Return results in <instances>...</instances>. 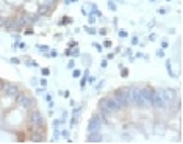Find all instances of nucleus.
<instances>
[{"instance_id": "1", "label": "nucleus", "mask_w": 183, "mask_h": 144, "mask_svg": "<svg viewBox=\"0 0 183 144\" xmlns=\"http://www.w3.org/2000/svg\"><path fill=\"white\" fill-rule=\"evenodd\" d=\"M150 106H154L155 110H163L168 106V103H166V99H164V94H163L161 89H157V91L152 92V103Z\"/></svg>"}, {"instance_id": "2", "label": "nucleus", "mask_w": 183, "mask_h": 144, "mask_svg": "<svg viewBox=\"0 0 183 144\" xmlns=\"http://www.w3.org/2000/svg\"><path fill=\"white\" fill-rule=\"evenodd\" d=\"M113 96L116 97V100L119 102V105H121L122 108H127L128 106V103H130V88L118 89Z\"/></svg>"}, {"instance_id": "3", "label": "nucleus", "mask_w": 183, "mask_h": 144, "mask_svg": "<svg viewBox=\"0 0 183 144\" xmlns=\"http://www.w3.org/2000/svg\"><path fill=\"white\" fill-rule=\"evenodd\" d=\"M16 100H17V103L25 110H31L33 106H35V100H33L28 94H25V92H22V94L19 92V96L16 97Z\"/></svg>"}, {"instance_id": "4", "label": "nucleus", "mask_w": 183, "mask_h": 144, "mask_svg": "<svg viewBox=\"0 0 183 144\" xmlns=\"http://www.w3.org/2000/svg\"><path fill=\"white\" fill-rule=\"evenodd\" d=\"M2 92L5 94L6 97H17L19 96V88L17 85H14V83H3V88H2Z\"/></svg>"}, {"instance_id": "5", "label": "nucleus", "mask_w": 183, "mask_h": 144, "mask_svg": "<svg viewBox=\"0 0 183 144\" xmlns=\"http://www.w3.org/2000/svg\"><path fill=\"white\" fill-rule=\"evenodd\" d=\"M130 102L133 105L142 108L144 106V102H142V97H141V91L138 88H130Z\"/></svg>"}, {"instance_id": "6", "label": "nucleus", "mask_w": 183, "mask_h": 144, "mask_svg": "<svg viewBox=\"0 0 183 144\" xmlns=\"http://www.w3.org/2000/svg\"><path fill=\"white\" fill-rule=\"evenodd\" d=\"M105 102H106V105H108V108L111 110V113H119V111L122 110V106L119 105V102L116 100L114 96H108V97H105Z\"/></svg>"}, {"instance_id": "7", "label": "nucleus", "mask_w": 183, "mask_h": 144, "mask_svg": "<svg viewBox=\"0 0 183 144\" xmlns=\"http://www.w3.org/2000/svg\"><path fill=\"white\" fill-rule=\"evenodd\" d=\"M28 122L30 125H44V118L41 116L39 111H31L28 116Z\"/></svg>"}, {"instance_id": "8", "label": "nucleus", "mask_w": 183, "mask_h": 144, "mask_svg": "<svg viewBox=\"0 0 183 144\" xmlns=\"http://www.w3.org/2000/svg\"><path fill=\"white\" fill-rule=\"evenodd\" d=\"M163 94H164V99H166V103H168V105L178 102V97H177L175 89H164V91H163Z\"/></svg>"}, {"instance_id": "9", "label": "nucleus", "mask_w": 183, "mask_h": 144, "mask_svg": "<svg viewBox=\"0 0 183 144\" xmlns=\"http://www.w3.org/2000/svg\"><path fill=\"white\" fill-rule=\"evenodd\" d=\"M139 91H141V97H142V102H144V106H150V103H152V92H154V89L142 88V89H139Z\"/></svg>"}, {"instance_id": "10", "label": "nucleus", "mask_w": 183, "mask_h": 144, "mask_svg": "<svg viewBox=\"0 0 183 144\" xmlns=\"http://www.w3.org/2000/svg\"><path fill=\"white\" fill-rule=\"evenodd\" d=\"M53 8H55V6H53V5H50V3H45V2H42L41 5H39L38 14H39V16H49V14H52Z\"/></svg>"}, {"instance_id": "11", "label": "nucleus", "mask_w": 183, "mask_h": 144, "mask_svg": "<svg viewBox=\"0 0 183 144\" xmlns=\"http://www.w3.org/2000/svg\"><path fill=\"white\" fill-rule=\"evenodd\" d=\"M99 111H100L102 116H105V118H108V116H111V110L108 108V105H106L105 99H100V102H99Z\"/></svg>"}, {"instance_id": "12", "label": "nucleus", "mask_w": 183, "mask_h": 144, "mask_svg": "<svg viewBox=\"0 0 183 144\" xmlns=\"http://www.w3.org/2000/svg\"><path fill=\"white\" fill-rule=\"evenodd\" d=\"M5 27H6V30H22L21 27H19V24H17V21H16V17H8L5 21Z\"/></svg>"}, {"instance_id": "13", "label": "nucleus", "mask_w": 183, "mask_h": 144, "mask_svg": "<svg viewBox=\"0 0 183 144\" xmlns=\"http://www.w3.org/2000/svg\"><path fill=\"white\" fill-rule=\"evenodd\" d=\"M88 141H89V143H100V141H102V135H100V132L88 133Z\"/></svg>"}, {"instance_id": "14", "label": "nucleus", "mask_w": 183, "mask_h": 144, "mask_svg": "<svg viewBox=\"0 0 183 144\" xmlns=\"http://www.w3.org/2000/svg\"><path fill=\"white\" fill-rule=\"evenodd\" d=\"M31 141H35V143H41V141H44V133H42V132H33V135H31Z\"/></svg>"}, {"instance_id": "15", "label": "nucleus", "mask_w": 183, "mask_h": 144, "mask_svg": "<svg viewBox=\"0 0 183 144\" xmlns=\"http://www.w3.org/2000/svg\"><path fill=\"white\" fill-rule=\"evenodd\" d=\"M108 8L111 9V11H116V9H118V6H116V3L113 2V0H110V2H108Z\"/></svg>"}, {"instance_id": "16", "label": "nucleus", "mask_w": 183, "mask_h": 144, "mask_svg": "<svg viewBox=\"0 0 183 144\" xmlns=\"http://www.w3.org/2000/svg\"><path fill=\"white\" fill-rule=\"evenodd\" d=\"M86 31H88L89 35H96V33H97L94 28H92V27H86Z\"/></svg>"}, {"instance_id": "17", "label": "nucleus", "mask_w": 183, "mask_h": 144, "mask_svg": "<svg viewBox=\"0 0 183 144\" xmlns=\"http://www.w3.org/2000/svg\"><path fill=\"white\" fill-rule=\"evenodd\" d=\"M27 64H28L30 68H36V66H38V63H36V61H31V60H28V61H27Z\"/></svg>"}, {"instance_id": "18", "label": "nucleus", "mask_w": 183, "mask_h": 144, "mask_svg": "<svg viewBox=\"0 0 183 144\" xmlns=\"http://www.w3.org/2000/svg\"><path fill=\"white\" fill-rule=\"evenodd\" d=\"M157 56L163 58V56H164V50H163V49H158V50H157Z\"/></svg>"}, {"instance_id": "19", "label": "nucleus", "mask_w": 183, "mask_h": 144, "mask_svg": "<svg viewBox=\"0 0 183 144\" xmlns=\"http://www.w3.org/2000/svg\"><path fill=\"white\" fill-rule=\"evenodd\" d=\"M71 55H74V56H80V50L77 47H74V52H71Z\"/></svg>"}, {"instance_id": "20", "label": "nucleus", "mask_w": 183, "mask_h": 144, "mask_svg": "<svg viewBox=\"0 0 183 144\" xmlns=\"http://www.w3.org/2000/svg\"><path fill=\"white\" fill-rule=\"evenodd\" d=\"M74 68H75V63H74V61H72V60H71V61L67 63V69H74Z\"/></svg>"}, {"instance_id": "21", "label": "nucleus", "mask_w": 183, "mask_h": 144, "mask_svg": "<svg viewBox=\"0 0 183 144\" xmlns=\"http://www.w3.org/2000/svg\"><path fill=\"white\" fill-rule=\"evenodd\" d=\"M121 75H122V77H127V75H128V71H127V69H122V68H121Z\"/></svg>"}, {"instance_id": "22", "label": "nucleus", "mask_w": 183, "mask_h": 144, "mask_svg": "<svg viewBox=\"0 0 183 144\" xmlns=\"http://www.w3.org/2000/svg\"><path fill=\"white\" fill-rule=\"evenodd\" d=\"M104 47H111V41H110V39H105V42H104Z\"/></svg>"}, {"instance_id": "23", "label": "nucleus", "mask_w": 183, "mask_h": 144, "mask_svg": "<svg viewBox=\"0 0 183 144\" xmlns=\"http://www.w3.org/2000/svg\"><path fill=\"white\" fill-rule=\"evenodd\" d=\"M47 56H50V58H55V56H56V52H55V50H52L50 53H47Z\"/></svg>"}, {"instance_id": "24", "label": "nucleus", "mask_w": 183, "mask_h": 144, "mask_svg": "<svg viewBox=\"0 0 183 144\" xmlns=\"http://www.w3.org/2000/svg\"><path fill=\"white\" fill-rule=\"evenodd\" d=\"M5 21H6V19L0 16V27H5Z\"/></svg>"}, {"instance_id": "25", "label": "nucleus", "mask_w": 183, "mask_h": 144, "mask_svg": "<svg viewBox=\"0 0 183 144\" xmlns=\"http://www.w3.org/2000/svg\"><path fill=\"white\" fill-rule=\"evenodd\" d=\"M138 42H139V41H138V38H136V36H133V38H132V44L135 46V44H138Z\"/></svg>"}, {"instance_id": "26", "label": "nucleus", "mask_w": 183, "mask_h": 144, "mask_svg": "<svg viewBox=\"0 0 183 144\" xmlns=\"http://www.w3.org/2000/svg\"><path fill=\"white\" fill-rule=\"evenodd\" d=\"M85 85H86V78L83 77V78H81V82H80V86H81V88H85Z\"/></svg>"}, {"instance_id": "27", "label": "nucleus", "mask_w": 183, "mask_h": 144, "mask_svg": "<svg viewBox=\"0 0 183 144\" xmlns=\"http://www.w3.org/2000/svg\"><path fill=\"white\" fill-rule=\"evenodd\" d=\"M92 46H94V47H96V49H97V50H99V52H102V46H99V44H97V42H94V44H92Z\"/></svg>"}, {"instance_id": "28", "label": "nucleus", "mask_w": 183, "mask_h": 144, "mask_svg": "<svg viewBox=\"0 0 183 144\" xmlns=\"http://www.w3.org/2000/svg\"><path fill=\"white\" fill-rule=\"evenodd\" d=\"M119 36L121 38H127V31H119Z\"/></svg>"}, {"instance_id": "29", "label": "nucleus", "mask_w": 183, "mask_h": 144, "mask_svg": "<svg viewBox=\"0 0 183 144\" xmlns=\"http://www.w3.org/2000/svg\"><path fill=\"white\" fill-rule=\"evenodd\" d=\"M72 74H74V77H80V75H81V72H80V71H77V69H75V71L72 72Z\"/></svg>"}, {"instance_id": "30", "label": "nucleus", "mask_w": 183, "mask_h": 144, "mask_svg": "<svg viewBox=\"0 0 183 144\" xmlns=\"http://www.w3.org/2000/svg\"><path fill=\"white\" fill-rule=\"evenodd\" d=\"M39 50H41V52H47L49 47H45V46H41V47H39Z\"/></svg>"}, {"instance_id": "31", "label": "nucleus", "mask_w": 183, "mask_h": 144, "mask_svg": "<svg viewBox=\"0 0 183 144\" xmlns=\"http://www.w3.org/2000/svg\"><path fill=\"white\" fill-rule=\"evenodd\" d=\"M89 22H91V24H94V22H96V17H94V16H89Z\"/></svg>"}, {"instance_id": "32", "label": "nucleus", "mask_w": 183, "mask_h": 144, "mask_svg": "<svg viewBox=\"0 0 183 144\" xmlns=\"http://www.w3.org/2000/svg\"><path fill=\"white\" fill-rule=\"evenodd\" d=\"M49 74H50L49 69H42V75H49Z\"/></svg>"}, {"instance_id": "33", "label": "nucleus", "mask_w": 183, "mask_h": 144, "mask_svg": "<svg viewBox=\"0 0 183 144\" xmlns=\"http://www.w3.org/2000/svg\"><path fill=\"white\" fill-rule=\"evenodd\" d=\"M41 85H42V86H47V80H45V78H41Z\"/></svg>"}, {"instance_id": "34", "label": "nucleus", "mask_w": 183, "mask_h": 144, "mask_svg": "<svg viewBox=\"0 0 183 144\" xmlns=\"http://www.w3.org/2000/svg\"><path fill=\"white\" fill-rule=\"evenodd\" d=\"M106 66H108V61H106V60H104V61H102V68H106Z\"/></svg>"}, {"instance_id": "35", "label": "nucleus", "mask_w": 183, "mask_h": 144, "mask_svg": "<svg viewBox=\"0 0 183 144\" xmlns=\"http://www.w3.org/2000/svg\"><path fill=\"white\" fill-rule=\"evenodd\" d=\"M106 58H108V60H113V58H114V53H108V56H106Z\"/></svg>"}, {"instance_id": "36", "label": "nucleus", "mask_w": 183, "mask_h": 144, "mask_svg": "<svg viewBox=\"0 0 183 144\" xmlns=\"http://www.w3.org/2000/svg\"><path fill=\"white\" fill-rule=\"evenodd\" d=\"M11 61H13V63H14V64H19V63H21V61H19V60H17V58H13V60H11Z\"/></svg>"}, {"instance_id": "37", "label": "nucleus", "mask_w": 183, "mask_h": 144, "mask_svg": "<svg viewBox=\"0 0 183 144\" xmlns=\"http://www.w3.org/2000/svg\"><path fill=\"white\" fill-rule=\"evenodd\" d=\"M53 125H55V127H58V125H59V121H58V119H56V121H53Z\"/></svg>"}, {"instance_id": "38", "label": "nucleus", "mask_w": 183, "mask_h": 144, "mask_svg": "<svg viewBox=\"0 0 183 144\" xmlns=\"http://www.w3.org/2000/svg\"><path fill=\"white\" fill-rule=\"evenodd\" d=\"M122 138H125V139H130V135H127V133H124V135H122Z\"/></svg>"}, {"instance_id": "39", "label": "nucleus", "mask_w": 183, "mask_h": 144, "mask_svg": "<svg viewBox=\"0 0 183 144\" xmlns=\"http://www.w3.org/2000/svg\"><path fill=\"white\" fill-rule=\"evenodd\" d=\"M158 13H160V14H164V13H166V9H164V8H161V9H158Z\"/></svg>"}, {"instance_id": "40", "label": "nucleus", "mask_w": 183, "mask_h": 144, "mask_svg": "<svg viewBox=\"0 0 183 144\" xmlns=\"http://www.w3.org/2000/svg\"><path fill=\"white\" fill-rule=\"evenodd\" d=\"M161 47H163V49H166V47H168V42H166V41H163V44H161Z\"/></svg>"}, {"instance_id": "41", "label": "nucleus", "mask_w": 183, "mask_h": 144, "mask_svg": "<svg viewBox=\"0 0 183 144\" xmlns=\"http://www.w3.org/2000/svg\"><path fill=\"white\" fill-rule=\"evenodd\" d=\"M99 33H100V35H106V30H105V28H102V30H100V31H99Z\"/></svg>"}, {"instance_id": "42", "label": "nucleus", "mask_w": 183, "mask_h": 144, "mask_svg": "<svg viewBox=\"0 0 183 144\" xmlns=\"http://www.w3.org/2000/svg\"><path fill=\"white\" fill-rule=\"evenodd\" d=\"M3 83H5V82H3L2 78H0V91H2V88H3Z\"/></svg>"}, {"instance_id": "43", "label": "nucleus", "mask_w": 183, "mask_h": 144, "mask_svg": "<svg viewBox=\"0 0 183 144\" xmlns=\"http://www.w3.org/2000/svg\"><path fill=\"white\" fill-rule=\"evenodd\" d=\"M69 2H77V0H69Z\"/></svg>"}, {"instance_id": "44", "label": "nucleus", "mask_w": 183, "mask_h": 144, "mask_svg": "<svg viewBox=\"0 0 183 144\" xmlns=\"http://www.w3.org/2000/svg\"><path fill=\"white\" fill-rule=\"evenodd\" d=\"M150 2H155V0H150Z\"/></svg>"}, {"instance_id": "45", "label": "nucleus", "mask_w": 183, "mask_h": 144, "mask_svg": "<svg viewBox=\"0 0 183 144\" xmlns=\"http://www.w3.org/2000/svg\"><path fill=\"white\" fill-rule=\"evenodd\" d=\"M168 2H171V0H168Z\"/></svg>"}]
</instances>
